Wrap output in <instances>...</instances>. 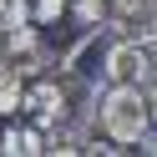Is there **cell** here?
Returning a JSON list of instances; mask_svg holds the SVG:
<instances>
[{
  "label": "cell",
  "mask_w": 157,
  "mask_h": 157,
  "mask_svg": "<svg viewBox=\"0 0 157 157\" xmlns=\"http://www.w3.org/2000/svg\"><path fill=\"white\" fill-rule=\"evenodd\" d=\"M147 127H152V117H147L142 86L106 81V91H101V137H112L117 147H137Z\"/></svg>",
  "instance_id": "obj_1"
},
{
  "label": "cell",
  "mask_w": 157,
  "mask_h": 157,
  "mask_svg": "<svg viewBox=\"0 0 157 157\" xmlns=\"http://www.w3.org/2000/svg\"><path fill=\"white\" fill-rule=\"evenodd\" d=\"M157 71V61H152V51H147L142 41H117V46H106V61H101V76L106 81H127V86H142L147 76Z\"/></svg>",
  "instance_id": "obj_2"
},
{
  "label": "cell",
  "mask_w": 157,
  "mask_h": 157,
  "mask_svg": "<svg viewBox=\"0 0 157 157\" xmlns=\"http://www.w3.org/2000/svg\"><path fill=\"white\" fill-rule=\"evenodd\" d=\"M21 112H31L41 132L56 127L66 117V86L51 81V76H31V86H25V96H21Z\"/></svg>",
  "instance_id": "obj_3"
},
{
  "label": "cell",
  "mask_w": 157,
  "mask_h": 157,
  "mask_svg": "<svg viewBox=\"0 0 157 157\" xmlns=\"http://www.w3.org/2000/svg\"><path fill=\"white\" fill-rule=\"evenodd\" d=\"M96 31H101V25H91V31L81 36V41L71 46V51H66V71L76 76V81H96V76H101V61H106V46L96 41Z\"/></svg>",
  "instance_id": "obj_4"
},
{
  "label": "cell",
  "mask_w": 157,
  "mask_h": 157,
  "mask_svg": "<svg viewBox=\"0 0 157 157\" xmlns=\"http://www.w3.org/2000/svg\"><path fill=\"white\" fill-rule=\"evenodd\" d=\"M0 152L36 157V152H41V127H5V132H0Z\"/></svg>",
  "instance_id": "obj_5"
},
{
  "label": "cell",
  "mask_w": 157,
  "mask_h": 157,
  "mask_svg": "<svg viewBox=\"0 0 157 157\" xmlns=\"http://www.w3.org/2000/svg\"><path fill=\"white\" fill-rule=\"evenodd\" d=\"M21 96H25V81L10 71V66H0V117H15V112H21Z\"/></svg>",
  "instance_id": "obj_6"
},
{
  "label": "cell",
  "mask_w": 157,
  "mask_h": 157,
  "mask_svg": "<svg viewBox=\"0 0 157 157\" xmlns=\"http://www.w3.org/2000/svg\"><path fill=\"white\" fill-rule=\"evenodd\" d=\"M66 15V0H31V21L36 25H56Z\"/></svg>",
  "instance_id": "obj_7"
},
{
  "label": "cell",
  "mask_w": 157,
  "mask_h": 157,
  "mask_svg": "<svg viewBox=\"0 0 157 157\" xmlns=\"http://www.w3.org/2000/svg\"><path fill=\"white\" fill-rule=\"evenodd\" d=\"M101 15H106V0H76V21L91 31V25H101Z\"/></svg>",
  "instance_id": "obj_8"
},
{
  "label": "cell",
  "mask_w": 157,
  "mask_h": 157,
  "mask_svg": "<svg viewBox=\"0 0 157 157\" xmlns=\"http://www.w3.org/2000/svg\"><path fill=\"white\" fill-rule=\"evenodd\" d=\"M142 96H147V117L157 122V71L147 76V81H142Z\"/></svg>",
  "instance_id": "obj_9"
},
{
  "label": "cell",
  "mask_w": 157,
  "mask_h": 157,
  "mask_svg": "<svg viewBox=\"0 0 157 157\" xmlns=\"http://www.w3.org/2000/svg\"><path fill=\"white\" fill-rule=\"evenodd\" d=\"M137 152H152V157H157V132H152V127L142 132V142H137Z\"/></svg>",
  "instance_id": "obj_10"
}]
</instances>
